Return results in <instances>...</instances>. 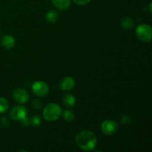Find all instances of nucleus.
<instances>
[{
    "label": "nucleus",
    "instance_id": "f3484780",
    "mask_svg": "<svg viewBox=\"0 0 152 152\" xmlns=\"http://www.w3.org/2000/svg\"><path fill=\"white\" fill-rule=\"evenodd\" d=\"M73 1L78 5H86L88 3L90 2L91 0H73Z\"/></svg>",
    "mask_w": 152,
    "mask_h": 152
},
{
    "label": "nucleus",
    "instance_id": "9d476101",
    "mask_svg": "<svg viewBox=\"0 0 152 152\" xmlns=\"http://www.w3.org/2000/svg\"><path fill=\"white\" fill-rule=\"evenodd\" d=\"M52 3L56 8L61 10H65L71 5V0H51Z\"/></svg>",
    "mask_w": 152,
    "mask_h": 152
},
{
    "label": "nucleus",
    "instance_id": "aec40b11",
    "mask_svg": "<svg viewBox=\"0 0 152 152\" xmlns=\"http://www.w3.org/2000/svg\"><path fill=\"white\" fill-rule=\"evenodd\" d=\"M130 118L129 117V116H124V117H122V123H129V122H130V120H129V119Z\"/></svg>",
    "mask_w": 152,
    "mask_h": 152
},
{
    "label": "nucleus",
    "instance_id": "412c9836",
    "mask_svg": "<svg viewBox=\"0 0 152 152\" xmlns=\"http://www.w3.org/2000/svg\"><path fill=\"white\" fill-rule=\"evenodd\" d=\"M151 4H152V3L151 1V2L149 3V11H150V13H151Z\"/></svg>",
    "mask_w": 152,
    "mask_h": 152
},
{
    "label": "nucleus",
    "instance_id": "f8f14e48",
    "mask_svg": "<svg viewBox=\"0 0 152 152\" xmlns=\"http://www.w3.org/2000/svg\"><path fill=\"white\" fill-rule=\"evenodd\" d=\"M59 19V13L55 10H50L46 14V20L49 23H54Z\"/></svg>",
    "mask_w": 152,
    "mask_h": 152
},
{
    "label": "nucleus",
    "instance_id": "0eeeda50",
    "mask_svg": "<svg viewBox=\"0 0 152 152\" xmlns=\"http://www.w3.org/2000/svg\"><path fill=\"white\" fill-rule=\"evenodd\" d=\"M13 99L18 103L23 104L28 102L29 99V95L26 91L21 88H17L13 91Z\"/></svg>",
    "mask_w": 152,
    "mask_h": 152
},
{
    "label": "nucleus",
    "instance_id": "20e7f679",
    "mask_svg": "<svg viewBox=\"0 0 152 152\" xmlns=\"http://www.w3.org/2000/svg\"><path fill=\"white\" fill-rule=\"evenodd\" d=\"M118 127L119 125L117 123L113 120H108L102 122V125H101V130L104 134L110 136L117 132Z\"/></svg>",
    "mask_w": 152,
    "mask_h": 152
},
{
    "label": "nucleus",
    "instance_id": "6ab92c4d",
    "mask_svg": "<svg viewBox=\"0 0 152 152\" xmlns=\"http://www.w3.org/2000/svg\"><path fill=\"white\" fill-rule=\"evenodd\" d=\"M0 123H1V126H2L3 127L7 128L9 126L8 121H7V118H5V117H2V118L1 119V121H0Z\"/></svg>",
    "mask_w": 152,
    "mask_h": 152
},
{
    "label": "nucleus",
    "instance_id": "9b49d317",
    "mask_svg": "<svg viewBox=\"0 0 152 152\" xmlns=\"http://www.w3.org/2000/svg\"><path fill=\"white\" fill-rule=\"evenodd\" d=\"M120 25L123 28L126 30L132 29L134 26V22L133 19L130 17H123V19L120 20Z\"/></svg>",
    "mask_w": 152,
    "mask_h": 152
},
{
    "label": "nucleus",
    "instance_id": "423d86ee",
    "mask_svg": "<svg viewBox=\"0 0 152 152\" xmlns=\"http://www.w3.org/2000/svg\"><path fill=\"white\" fill-rule=\"evenodd\" d=\"M32 91L37 96H45L49 92L48 86L42 81H36L32 86Z\"/></svg>",
    "mask_w": 152,
    "mask_h": 152
},
{
    "label": "nucleus",
    "instance_id": "4468645a",
    "mask_svg": "<svg viewBox=\"0 0 152 152\" xmlns=\"http://www.w3.org/2000/svg\"><path fill=\"white\" fill-rule=\"evenodd\" d=\"M9 108V103L7 99L4 97H0V114L4 113Z\"/></svg>",
    "mask_w": 152,
    "mask_h": 152
},
{
    "label": "nucleus",
    "instance_id": "2eb2a0df",
    "mask_svg": "<svg viewBox=\"0 0 152 152\" xmlns=\"http://www.w3.org/2000/svg\"><path fill=\"white\" fill-rule=\"evenodd\" d=\"M63 117L66 121L71 122L74 120L75 116H74V113H73L71 111H69V110H65V111L63 112Z\"/></svg>",
    "mask_w": 152,
    "mask_h": 152
},
{
    "label": "nucleus",
    "instance_id": "f257e3e1",
    "mask_svg": "<svg viewBox=\"0 0 152 152\" xmlns=\"http://www.w3.org/2000/svg\"><path fill=\"white\" fill-rule=\"evenodd\" d=\"M75 141L81 149L86 151H92L97 144V140L93 132L90 131H82L76 135Z\"/></svg>",
    "mask_w": 152,
    "mask_h": 152
},
{
    "label": "nucleus",
    "instance_id": "39448f33",
    "mask_svg": "<svg viewBox=\"0 0 152 152\" xmlns=\"http://www.w3.org/2000/svg\"><path fill=\"white\" fill-rule=\"evenodd\" d=\"M28 111L24 106L17 105L13 107L10 112V117L13 120H23L27 118Z\"/></svg>",
    "mask_w": 152,
    "mask_h": 152
},
{
    "label": "nucleus",
    "instance_id": "ddd939ff",
    "mask_svg": "<svg viewBox=\"0 0 152 152\" xmlns=\"http://www.w3.org/2000/svg\"><path fill=\"white\" fill-rule=\"evenodd\" d=\"M63 102L68 107H73L76 103V99L73 95L67 94L63 97Z\"/></svg>",
    "mask_w": 152,
    "mask_h": 152
},
{
    "label": "nucleus",
    "instance_id": "f03ea898",
    "mask_svg": "<svg viewBox=\"0 0 152 152\" xmlns=\"http://www.w3.org/2000/svg\"><path fill=\"white\" fill-rule=\"evenodd\" d=\"M62 114L61 107L56 103H49L43 110V117L47 121L53 122L58 120Z\"/></svg>",
    "mask_w": 152,
    "mask_h": 152
},
{
    "label": "nucleus",
    "instance_id": "6e6552de",
    "mask_svg": "<svg viewBox=\"0 0 152 152\" xmlns=\"http://www.w3.org/2000/svg\"><path fill=\"white\" fill-rule=\"evenodd\" d=\"M76 83L74 78L71 77H68L64 78L62 80L60 84V88L64 91H68L72 90L75 86Z\"/></svg>",
    "mask_w": 152,
    "mask_h": 152
},
{
    "label": "nucleus",
    "instance_id": "dca6fc26",
    "mask_svg": "<svg viewBox=\"0 0 152 152\" xmlns=\"http://www.w3.org/2000/svg\"><path fill=\"white\" fill-rule=\"evenodd\" d=\"M31 105L36 109H40L42 106V103L41 101L38 99H34L32 100V102H31Z\"/></svg>",
    "mask_w": 152,
    "mask_h": 152
},
{
    "label": "nucleus",
    "instance_id": "7ed1b4c3",
    "mask_svg": "<svg viewBox=\"0 0 152 152\" xmlns=\"http://www.w3.org/2000/svg\"><path fill=\"white\" fill-rule=\"evenodd\" d=\"M136 34L138 39L143 42H148L152 38L151 27L147 24L138 25L136 29Z\"/></svg>",
    "mask_w": 152,
    "mask_h": 152
},
{
    "label": "nucleus",
    "instance_id": "1a4fd4ad",
    "mask_svg": "<svg viewBox=\"0 0 152 152\" xmlns=\"http://www.w3.org/2000/svg\"><path fill=\"white\" fill-rule=\"evenodd\" d=\"M15 42H15L14 38L10 35L4 36L1 40V45H2V47L7 49L12 48L14 46Z\"/></svg>",
    "mask_w": 152,
    "mask_h": 152
},
{
    "label": "nucleus",
    "instance_id": "a211bd4d",
    "mask_svg": "<svg viewBox=\"0 0 152 152\" xmlns=\"http://www.w3.org/2000/svg\"><path fill=\"white\" fill-rule=\"evenodd\" d=\"M32 123L35 126H39L41 124V119H40V117H39V116H35L32 119Z\"/></svg>",
    "mask_w": 152,
    "mask_h": 152
}]
</instances>
